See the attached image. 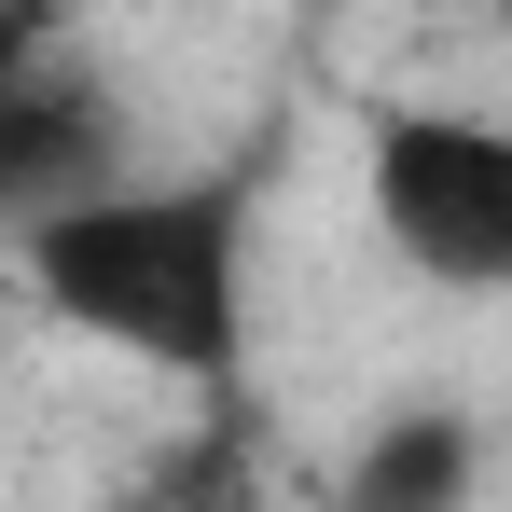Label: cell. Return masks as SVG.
Instances as JSON below:
<instances>
[{"label":"cell","mask_w":512,"mask_h":512,"mask_svg":"<svg viewBox=\"0 0 512 512\" xmlns=\"http://www.w3.org/2000/svg\"><path fill=\"white\" fill-rule=\"evenodd\" d=\"M250 222H263L250 167H180V180L125 167L70 208H28L14 277L42 291L56 333L111 346L139 374H180V388H236V360H250Z\"/></svg>","instance_id":"1"},{"label":"cell","mask_w":512,"mask_h":512,"mask_svg":"<svg viewBox=\"0 0 512 512\" xmlns=\"http://www.w3.org/2000/svg\"><path fill=\"white\" fill-rule=\"evenodd\" d=\"M360 194H374V236L402 250V277L457 291V305L512 291V125L499 111H374Z\"/></svg>","instance_id":"2"},{"label":"cell","mask_w":512,"mask_h":512,"mask_svg":"<svg viewBox=\"0 0 512 512\" xmlns=\"http://www.w3.org/2000/svg\"><path fill=\"white\" fill-rule=\"evenodd\" d=\"M97 180H125V111L111 84H84V56L42 42V14H14L0 42V208H70Z\"/></svg>","instance_id":"3"},{"label":"cell","mask_w":512,"mask_h":512,"mask_svg":"<svg viewBox=\"0 0 512 512\" xmlns=\"http://www.w3.org/2000/svg\"><path fill=\"white\" fill-rule=\"evenodd\" d=\"M485 485V429H471V402H388V416L360 429V457L333 471L346 512H443Z\"/></svg>","instance_id":"4"},{"label":"cell","mask_w":512,"mask_h":512,"mask_svg":"<svg viewBox=\"0 0 512 512\" xmlns=\"http://www.w3.org/2000/svg\"><path fill=\"white\" fill-rule=\"evenodd\" d=\"M499 28H512V0H499Z\"/></svg>","instance_id":"5"}]
</instances>
